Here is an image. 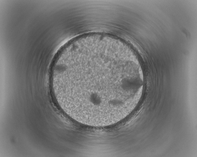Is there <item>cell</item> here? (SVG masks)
I'll list each match as a JSON object with an SVG mask.
<instances>
[{"mask_svg":"<svg viewBox=\"0 0 197 157\" xmlns=\"http://www.w3.org/2000/svg\"><path fill=\"white\" fill-rule=\"evenodd\" d=\"M50 81L61 109L77 122L103 126L121 121L142 95V70L112 49L93 47L67 55L51 68Z\"/></svg>","mask_w":197,"mask_h":157,"instance_id":"6da1fadb","label":"cell"}]
</instances>
